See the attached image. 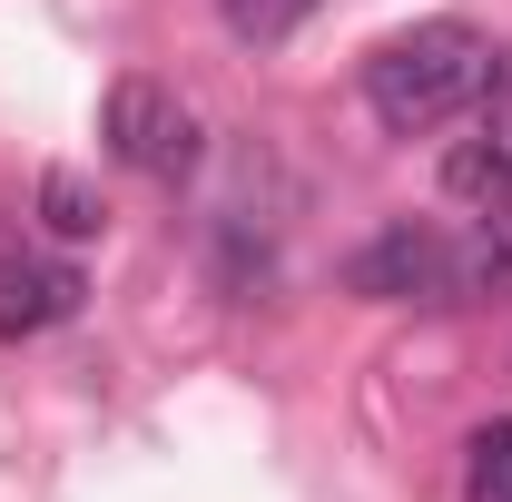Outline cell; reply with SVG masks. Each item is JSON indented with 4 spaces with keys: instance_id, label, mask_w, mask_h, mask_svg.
Instances as JSON below:
<instances>
[{
    "instance_id": "5b68a950",
    "label": "cell",
    "mask_w": 512,
    "mask_h": 502,
    "mask_svg": "<svg viewBox=\"0 0 512 502\" xmlns=\"http://www.w3.org/2000/svg\"><path fill=\"white\" fill-rule=\"evenodd\" d=\"M483 99H493V109H483V138H463L444 158V188L473 197V207H512V69H493Z\"/></svg>"
},
{
    "instance_id": "9c48e42d",
    "label": "cell",
    "mask_w": 512,
    "mask_h": 502,
    "mask_svg": "<svg viewBox=\"0 0 512 502\" xmlns=\"http://www.w3.org/2000/svg\"><path fill=\"white\" fill-rule=\"evenodd\" d=\"M217 10H227V30H237V40H286L316 0H217Z\"/></svg>"
},
{
    "instance_id": "52a82bcc",
    "label": "cell",
    "mask_w": 512,
    "mask_h": 502,
    "mask_svg": "<svg viewBox=\"0 0 512 502\" xmlns=\"http://www.w3.org/2000/svg\"><path fill=\"white\" fill-rule=\"evenodd\" d=\"M463 502H512V414L473 424V443H463Z\"/></svg>"
},
{
    "instance_id": "7a4b0ae2",
    "label": "cell",
    "mask_w": 512,
    "mask_h": 502,
    "mask_svg": "<svg viewBox=\"0 0 512 502\" xmlns=\"http://www.w3.org/2000/svg\"><path fill=\"white\" fill-rule=\"evenodd\" d=\"M99 128H109V158L138 168V178H188L197 168V109L168 79H119Z\"/></svg>"
},
{
    "instance_id": "8992f818",
    "label": "cell",
    "mask_w": 512,
    "mask_h": 502,
    "mask_svg": "<svg viewBox=\"0 0 512 502\" xmlns=\"http://www.w3.org/2000/svg\"><path fill=\"white\" fill-rule=\"evenodd\" d=\"M444 296H453V306H493V296H512V207H483V217L453 237Z\"/></svg>"
},
{
    "instance_id": "3957f363",
    "label": "cell",
    "mask_w": 512,
    "mask_h": 502,
    "mask_svg": "<svg viewBox=\"0 0 512 502\" xmlns=\"http://www.w3.org/2000/svg\"><path fill=\"white\" fill-rule=\"evenodd\" d=\"M444 266H453V237L394 217L384 237H365V247L345 256V296H375V306H453Z\"/></svg>"
},
{
    "instance_id": "277c9868",
    "label": "cell",
    "mask_w": 512,
    "mask_h": 502,
    "mask_svg": "<svg viewBox=\"0 0 512 502\" xmlns=\"http://www.w3.org/2000/svg\"><path fill=\"white\" fill-rule=\"evenodd\" d=\"M79 266L69 256H10L0 266V335H50V325H69L79 315Z\"/></svg>"
},
{
    "instance_id": "6da1fadb",
    "label": "cell",
    "mask_w": 512,
    "mask_h": 502,
    "mask_svg": "<svg viewBox=\"0 0 512 502\" xmlns=\"http://www.w3.org/2000/svg\"><path fill=\"white\" fill-rule=\"evenodd\" d=\"M483 89H493V40L473 20H414V30H394L365 60V99H375V119L394 138L463 119Z\"/></svg>"
},
{
    "instance_id": "ba28073f",
    "label": "cell",
    "mask_w": 512,
    "mask_h": 502,
    "mask_svg": "<svg viewBox=\"0 0 512 502\" xmlns=\"http://www.w3.org/2000/svg\"><path fill=\"white\" fill-rule=\"evenodd\" d=\"M40 217H50L60 237H99V227H109V207L89 197V178H79V168H50V178H40Z\"/></svg>"
}]
</instances>
